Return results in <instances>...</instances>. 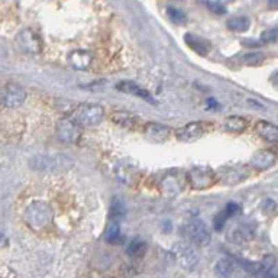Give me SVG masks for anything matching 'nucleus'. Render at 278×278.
Here are the masks:
<instances>
[{
	"label": "nucleus",
	"instance_id": "f257e3e1",
	"mask_svg": "<svg viewBox=\"0 0 278 278\" xmlns=\"http://www.w3.org/2000/svg\"><path fill=\"white\" fill-rule=\"evenodd\" d=\"M52 219H54V212H52L51 206L45 201L31 203L25 212L26 223L35 231L45 229L52 222Z\"/></svg>",
	"mask_w": 278,
	"mask_h": 278
},
{
	"label": "nucleus",
	"instance_id": "f03ea898",
	"mask_svg": "<svg viewBox=\"0 0 278 278\" xmlns=\"http://www.w3.org/2000/svg\"><path fill=\"white\" fill-rule=\"evenodd\" d=\"M29 165L37 171H64L68 170L73 162L63 155H37L31 159Z\"/></svg>",
	"mask_w": 278,
	"mask_h": 278
},
{
	"label": "nucleus",
	"instance_id": "7ed1b4c3",
	"mask_svg": "<svg viewBox=\"0 0 278 278\" xmlns=\"http://www.w3.org/2000/svg\"><path fill=\"white\" fill-rule=\"evenodd\" d=\"M105 118V109L99 105H84L80 106L74 113L73 120L77 122L80 126H97Z\"/></svg>",
	"mask_w": 278,
	"mask_h": 278
},
{
	"label": "nucleus",
	"instance_id": "20e7f679",
	"mask_svg": "<svg viewBox=\"0 0 278 278\" xmlns=\"http://www.w3.org/2000/svg\"><path fill=\"white\" fill-rule=\"evenodd\" d=\"M217 181V174L209 167H196L189 172V183L193 189L204 190Z\"/></svg>",
	"mask_w": 278,
	"mask_h": 278
},
{
	"label": "nucleus",
	"instance_id": "39448f33",
	"mask_svg": "<svg viewBox=\"0 0 278 278\" xmlns=\"http://www.w3.org/2000/svg\"><path fill=\"white\" fill-rule=\"evenodd\" d=\"M186 235L190 242H193L200 248L207 246L212 240V235H210L206 223L200 219H192L186 225Z\"/></svg>",
	"mask_w": 278,
	"mask_h": 278
},
{
	"label": "nucleus",
	"instance_id": "423d86ee",
	"mask_svg": "<svg viewBox=\"0 0 278 278\" xmlns=\"http://www.w3.org/2000/svg\"><path fill=\"white\" fill-rule=\"evenodd\" d=\"M174 251V255L177 258V261L180 262V265L184 268V270H194L199 259H197V255H196V251L194 248L192 246V243L189 242H177L175 246L172 248Z\"/></svg>",
	"mask_w": 278,
	"mask_h": 278
},
{
	"label": "nucleus",
	"instance_id": "0eeeda50",
	"mask_svg": "<svg viewBox=\"0 0 278 278\" xmlns=\"http://www.w3.org/2000/svg\"><path fill=\"white\" fill-rule=\"evenodd\" d=\"M57 136L61 142L65 144H76L81 136V129L77 122L73 119H63L58 122L57 126Z\"/></svg>",
	"mask_w": 278,
	"mask_h": 278
},
{
	"label": "nucleus",
	"instance_id": "6e6552de",
	"mask_svg": "<svg viewBox=\"0 0 278 278\" xmlns=\"http://www.w3.org/2000/svg\"><path fill=\"white\" fill-rule=\"evenodd\" d=\"M26 100V91L16 83H9L1 94V103L6 107H19Z\"/></svg>",
	"mask_w": 278,
	"mask_h": 278
},
{
	"label": "nucleus",
	"instance_id": "1a4fd4ad",
	"mask_svg": "<svg viewBox=\"0 0 278 278\" xmlns=\"http://www.w3.org/2000/svg\"><path fill=\"white\" fill-rule=\"evenodd\" d=\"M204 130H206V128H204L203 122H192V123L180 128L175 132V136L181 142H194L204 135Z\"/></svg>",
	"mask_w": 278,
	"mask_h": 278
},
{
	"label": "nucleus",
	"instance_id": "9d476101",
	"mask_svg": "<svg viewBox=\"0 0 278 278\" xmlns=\"http://www.w3.org/2000/svg\"><path fill=\"white\" fill-rule=\"evenodd\" d=\"M18 45L21 46L22 51L29 52V54H38L41 51V40L40 37L31 31V29H23L18 35Z\"/></svg>",
	"mask_w": 278,
	"mask_h": 278
},
{
	"label": "nucleus",
	"instance_id": "9b49d317",
	"mask_svg": "<svg viewBox=\"0 0 278 278\" xmlns=\"http://www.w3.org/2000/svg\"><path fill=\"white\" fill-rule=\"evenodd\" d=\"M116 88H118L119 91H122V93L141 97V99H144V100H147V102H150V103H152V105H157V103H158V102L154 99V96H152L148 90L139 87V86H138L136 83H133V81H120V83L116 84Z\"/></svg>",
	"mask_w": 278,
	"mask_h": 278
},
{
	"label": "nucleus",
	"instance_id": "f8f14e48",
	"mask_svg": "<svg viewBox=\"0 0 278 278\" xmlns=\"http://www.w3.org/2000/svg\"><path fill=\"white\" fill-rule=\"evenodd\" d=\"M170 133H171V129L161 123H148L144 128L145 138L155 144H161V142L167 141L170 138Z\"/></svg>",
	"mask_w": 278,
	"mask_h": 278
},
{
	"label": "nucleus",
	"instance_id": "ddd939ff",
	"mask_svg": "<svg viewBox=\"0 0 278 278\" xmlns=\"http://www.w3.org/2000/svg\"><path fill=\"white\" fill-rule=\"evenodd\" d=\"M276 154L271 152V151H267V150H262V151H258L257 154L252 155L251 158V164L252 167H255L257 170H268L270 167H273L276 164Z\"/></svg>",
	"mask_w": 278,
	"mask_h": 278
},
{
	"label": "nucleus",
	"instance_id": "4468645a",
	"mask_svg": "<svg viewBox=\"0 0 278 278\" xmlns=\"http://www.w3.org/2000/svg\"><path fill=\"white\" fill-rule=\"evenodd\" d=\"M184 42H186L194 52H197L199 55H203V57H206V55L210 52V49H212V43H210L209 41L201 38V37H197V35H193V34H186Z\"/></svg>",
	"mask_w": 278,
	"mask_h": 278
},
{
	"label": "nucleus",
	"instance_id": "2eb2a0df",
	"mask_svg": "<svg viewBox=\"0 0 278 278\" xmlns=\"http://www.w3.org/2000/svg\"><path fill=\"white\" fill-rule=\"evenodd\" d=\"M255 130L265 141H270V142H277L278 141V126L270 123V122L259 120L255 125Z\"/></svg>",
	"mask_w": 278,
	"mask_h": 278
},
{
	"label": "nucleus",
	"instance_id": "dca6fc26",
	"mask_svg": "<svg viewBox=\"0 0 278 278\" xmlns=\"http://www.w3.org/2000/svg\"><path fill=\"white\" fill-rule=\"evenodd\" d=\"M70 64L76 70H87L91 64V54L84 49H76L70 54Z\"/></svg>",
	"mask_w": 278,
	"mask_h": 278
},
{
	"label": "nucleus",
	"instance_id": "f3484780",
	"mask_svg": "<svg viewBox=\"0 0 278 278\" xmlns=\"http://www.w3.org/2000/svg\"><path fill=\"white\" fill-rule=\"evenodd\" d=\"M246 175H248L246 167H229V168H226V171L223 174V181L226 184H236V183H240L242 180H245Z\"/></svg>",
	"mask_w": 278,
	"mask_h": 278
},
{
	"label": "nucleus",
	"instance_id": "a211bd4d",
	"mask_svg": "<svg viewBox=\"0 0 278 278\" xmlns=\"http://www.w3.org/2000/svg\"><path fill=\"white\" fill-rule=\"evenodd\" d=\"M112 120L116 125H119L122 128H126V129H133L136 126V122H138L133 115H130L128 112H116V113H113Z\"/></svg>",
	"mask_w": 278,
	"mask_h": 278
},
{
	"label": "nucleus",
	"instance_id": "6ab92c4d",
	"mask_svg": "<svg viewBox=\"0 0 278 278\" xmlns=\"http://www.w3.org/2000/svg\"><path fill=\"white\" fill-rule=\"evenodd\" d=\"M254 238V229L248 225H242L236 228L232 234V239L236 242V243H245L248 240Z\"/></svg>",
	"mask_w": 278,
	"mask_h": 278
},
{
	"label": "nucleus",
	"instance_id": "aec40b11",
	"mask_svg": "<svg viewBox=\"0 0 278 278\" xmlns=\"http://www.w3.org/2000/svg\"><path fill=\"white\" fill-rule=\"evenodd\" d=\"M120 236V226L118 219H110V222L107 223V228L105 231V239L109 243H115L118 242Z\"/></svg>",
	"mask_w": 278,
	"mask_h": 278
},
{
	"label": "nucleus",
	"instance_id": "412c9836",
	"mask_svg": "<svg viewBox=\"0 0 278 278\" xmlns=\"http://www.w3.org/2000/svg\"><path fill=\"white\" fill-rule=\"evenodd\" d=\"M128 254L133 258H141L147 254V243L142 239H133L128 246Z\"/></svg>",
	"mask_w": 278,
	"mask_h": 278
},
{
	"label": "nucleus",
	"instance_id": "4be33fe9",
	"mask_svg": "<svg viewBox=\"0 0 278 278\" xmlns=\"http://www.w3.org/2000/svg\"><path fill=\"white\" fill-rule=\"evenodd\" d=\"M228 28L234 32H245L249 28V19L246 16H235L228 21Z\"/></svg>",
	"mask_w": 278,
	"mask_h": 278
},
{
	"label": "nucleus",
	"instance_id": "5701e85b",
	"mask_svg": "<svg viewBox=\"0 0 278 278\" xmlns=\"http://www.w3.org/2000/svg\"><path fill=\"white\" fill-rule=\"evenodd\" d=\"M246 120L243 119V118H240V116H231V118H228L226 122H225V128L228 129V130H231V132H243L245 129H246Z\"/></svg>",
	"mask_w": 278,
	"mask_h": 278
},
{
	"label": "nucleus",
	"instance_id": "b1692460",
	"mask_svg": "<svg viewBox=\"0 0 278 278\" xmlns=\"http://www.w3.org/2000/svg\"><path fill=\"white\" fill-rule=\"evenodd\" d=\"M264 54L262 52H249L246 55H243V64L248 67H255L259 65L264 61Z\"/></svg>",
	"mask_w": 278,
	"mask_h": 278
},
{
	"label": "nucleus",
	"instance_id": "393cba45",
	"mask_svg": "<svg viewBox=\"0 0 278 278\" xmlns=\"http://www.w3.org/2000/svg\"><path fill=\"white\" fill-rule=\"evenodd\" d=\"M168 15H170V18H171V21H172L174 23H177V25H183V23H186V21H187V16H186L181 10H178V9L170 7V9H168Z\"/></svg>",
	"mask_w": 278,
	"mask_h": 278
},
{
	"label": "nucleus",
	"instance_id": "a878e982",
	"mask_svg": "<svg viewBox=\"0 0 278 278\" xmlns=\"http://www.w3.org/2000/svg\"><path fill=\"white\" fill-rule=\"evenodd\" d=\"M232 270H234V265H232V264H231L229 261L223 259V261L217 262L216 271H217V274H220L222 277H228V276H231Z\"/></svg>",
	"mask_w": 278,
	"mask_h": 278
},
{
	"label": "nucleus",
	"instance_id": "bb28decb",
	"mask_svg": "<svg viewBox=\"0 0 278 278\" xmlns=\"http://www.w3.org/2000/svg\"><path fill=\"white\" fill-rule=\"evenodd\" d=\"M278 40V29L277 28H271V29H267L262 32L261 35V41L264 43H273Z\"/></svg>",
	"mask_w": 278,
	"mask_h": 278
},
{
	"label": "nucleus",
	"instance_id": "cd10ccee",
	"mask_svg": "<svg viewBox=\"0 0 278 278\" xmlns=\"http://www.w3.org/2000/svg\"><path fill=\"white\" fill-rule=\"evenodd\" d=\"M228 219H229V214H228L225 210L220 212V213L214 217V220H213V226H214V229H216V231H222Z\"/></svg>",
	"mask_w": 278,
	"mask_h": 278
},
{
	"label": "nucleus",
	"instance_id": "c85d7f7f",
	"mask_svg": "<svg viewBox=\"0 0 278 278\" xmlns=\"http://www.w3.org/2000/svg\"><path fill=\"white\" fill-rule=\"evenodd\" d=\"M207 7L212 12H214L216 15H225L226 13V7L220 1H207Z\"/></svg>",
	"mask_w": 278,
	"mask_h": 278
},
{
	"label": "nucleus",
	"instance_id": "c756f323",
	"mask_svg": "<svg viewBox=\"0 0 278 278\" xmlns=\"http://www.w3.org/2000/svg\"><path fill=\"white\" fill-rule=\"evenodd\" d=\"M225 212L229 214V217H234V216H236L240 213V207H239L236 203H229L226 207H225Z\"/></svg>",
	"mask_w": 278,
	"mask_h": 278
},
{
	"label": "nucleus",
	"instance_id": "7c9ffc66",
	"mask_svg": "<svg viewBox=\"0 0 278 278\" xmlns=\"http://www.w3.org/2000/svg\"><path fill=\"white\" fill-rule=\"evenodd\" d=\"M276 209H277V204H276V201H273V200H267V201L264 203V213H265V214H270V213H273Z\"/></svg>",
	"mask_w": 278,
	"mask_h": 278
},
{
	"label": "nucleus",
	"instance_id": "2f4dec72",
	"mask_svg": "<svg viewBox=\"0 0 278 278\" xmlns=\"http://www.w3.org/2000/svg\"><path fill=\"white\" fill-rule=\"evenodd\" d=\"M207 105H209V107H212V109H219L217 102H216V100H213V99H209V100H207Z\"/></svg>",
	"mask_w": 278,
	"mask_h": 278
},
{
	"label": "nucleus",
	"instance_id": "473e14b6",
	"mask_svg": "<svg viewBox=\"0 0 278 278\" xmlns=\"http://www.w3.org/2000/svg\"><path fill=\"white\" fill-rule=\"evenodd\" d=\"M268 7L273 10L278 9V0H268Z\"/></svg>",
	"mask_w": 278,
	"mask_h": 278
}]
</instances>
